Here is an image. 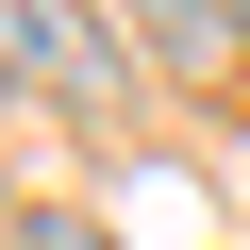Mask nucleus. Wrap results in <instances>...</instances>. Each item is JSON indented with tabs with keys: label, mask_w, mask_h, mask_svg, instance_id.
<instances>
[{
	"label": "nucleus",
	"mask_w": 250,
	"mask_h": 250,
	"mask_svg": "<svg viewBox=\"0 0 250 250\" xmlns=\"http://www.w3.org/2000/svg\"><path fill=\"white\" fill-rule=\"evenodd\" d=\"M0 67H34V83H67V100L117 83V50L83 34V0H0Z\"/></svg>",
	"instance_id": "1"
},
{
	"label": "nucleus",
	"mask_w": 250,
	"mask_h": 250,
	"mask_svg": "<svg viewBox=\"0 0 250 250\" xmlns=\"http://www.w3.org/2000/svg\"><path fill=\"white\" fill-rule=\"evenodd\" d=\"M17 250H100V217H50V200H34V217H17Z\"/></svg>",
	"instance_id": "3"
},
{
	"label": "nucleus",
	"mask_w": 250,
	"mask_h": 250,
	"mask_svg": "<svg viewBox=\"0 0 250 250\" xmlns=\"http://www.w3.org/2000/svg\"><path fill=\"white\" fill-rule=\"evenodd\" d=\"M134 17H150L184 67H217V50H233V0H134Z\"/></svg>",
	"instance_id": "2"
}]
</instances>
